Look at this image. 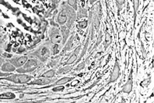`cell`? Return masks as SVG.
<instances>
[{"mask_svg":"<svg viewBox=\"0 0 154 103\" xmlns=\"http://www.w3.org/2000/svg\"><path fill=\"white\" fill-rule=\"evenodd\" d=\"M43 63L39 62L38 59H27V61L25 63V64L22 67H20L16 69V72L19 74H27V73H31L34 72V70L40 67L42 65Z\"/></svg>","mask_w":154,"mask_h":103,"instance_id":"cell-1","label":"cell"},{"mask_svg":"<svg viewBox=\"0 0 154 103\" xmlns=\"http://www.w3.org/2000/svg\"><path fill=\"white\" fill-rule=\"evenodd\" d=\"M32 77L27 75L25 74H10L9 76L6 77H0V80H6V81H11L13 83L15 84H27L29 81H31Z\"/></svg>","mask_w":154,"mask_h":103,"instance_id":"cell-2","label":"cell"},{"mask_svg":"<svg viewBox=\"0 0 154 103\" xmlns=\"http://www.w3.org/2000/svg\"><path fill=\"white\" fill-rule=\"evenodd\" d=\"M28 56L31 57H36L38 60L41 63H45L50 56V49L46 46H40L38 50L34 51V52H30Z\"/></svg>","mask_w":154,"mask_h":103,"instance_id":"cell-3","label":"cell"},{"mask_svg":"<svg viewBox=\"0 0 154 103\" xmlns=\"http://www.w3.org/2000/svg\"><path fill=\"white\" fill-rule=\"evenodd\" d=\"M63 9H65V12H66L68 17L67 22H66V27H67L69 29H70L76 19L75 9H72L71 6H69L66 4H63Z\"/></svg>","mask_w":154,"mask_h":103,"instance_id":"cell-4","label":"cell"},{"mask_svg":"<svg viewBox=\"0 0 154 103\" xmlns=\"http://www.w3.org/2000/svg\"><path fill=\"white\" fill-rule=\"evenodd\" d=\"M48 35L51 39V43L52 44H58V43L62 42V37L60 34V31L57 28V27H54L49 30L48 31Z\"/></svg>","mask_w":154,"mask_h":103,"instance_id":"cell-5","label":"cell"},{"mask_svg":"<svg viewBox=\"0 0 154 103\" xmlns=\"http://www.w3.org/2000/svg\"><path fill=\"white\" fill-rule=\"evenodd\" d=\"M27 59H28V56H14V57H12L11 59H9L8 61L9 63H11L16 68H20L24 65Z\"/></svg>","mask_w":154,"mask_h":103,"instance_id":"cell-6","label":"cell"},{"mask_svg":"<svg viewBox=\"0 0 154 103\" xmlns=\"http://www.w3.org/2000/svg\"><path fill=\"white\" fill-rule=\"evenodd\" d=\"M119 76H120V66H119L118 58H116L115 63H114V68H113V70H112L111 74V77H110L109 81H108L107 84L115 82L119 79Z\"/></svg>","mask_w":154,"mask_h":103,"instance_id":"cell-7","label":"cell"},{"mask_svg":"<svg viewBox=\"0 0 154 103\" xmlns=\"http://www.w3.org/2000/svg\"><path fill=\"white\" fill-rule=\"evenodd\" d=\"M57 81V79L51 78H45V77H40V78L36 79L34 81L28 82V85H48L50 84L53 83L54 81Z\"/></svg>","mask_w":154,"mask_h":103,"instance_id":"cell-8","label":"cell"},{"mask_svg":"<svg viewBox=\"0 0 154 103\" xmlns=\"http://www.w3.org/2000/svg\"><path fill=\"white\" fill-rule=\"evenodd\" d=\"M132 86H133V81H132V71L130 73L129 76H128L127 82L125 83V84L123 85L121 92H122L123 93L128 94V93H130V92H132Z\"/></svg>","mask_w":154,"mask_h":103,"instance_id":"cell-9","label":"cell"},{"mask_svg":"<svg viewBox=\"0 0 154 103\" xmlns=\"http://www.w3.org/2000/svg\"><path fill=\"white\" fill-rule=\"evenodd\" d=\"M73 40H74V36L72 35L71 37V38H69V40H68V41L66 42V44H65V45L64 46V48L62 49V51H61V53L59 54V56H58V57H60V56H63V55H65L67 51H70L72 49V45H73Z\"/></svg>","mask_w":154,"mask_h":103,"instance_id":"cell-10","label":"cell"},{"mask_svg":"<svg viewBox=\"0 0 154 103\" xmlns=\"http://www.w3.org/2000/svg\"><path fill=\"white\" fill-rule=\"evenodd\" d=\"M67 20H68V17H67V14H66V12H65V9L62 8V9L61 10L59 14H58V18H57V21H58V23L61 25V26H63L65 24H66Z\"/></svg>","mask_w":154,"mask_h":103,"instance_id":"cell-11","label":"cell"},{"mask_svg":"<svg viewBox=\"0 0 154 103\" xmlns=\"http://www.w3.org/2000/svg\"><path fill=\"white\" fill-rule=\"evenodd\" d=\"M1 69L2 72H6V73H12L16 70V67H14L11 63H9V61L6 63H2V67H1Z\"/></svg>","mask_w":154,"mask_h":103,"instance_id":"cell-12","label":"cell"},{"mask_svg":"<svg viewBox=\"0 0 154 103\" xmlns=\"http://www.w3.org/2000/svg\"><path fill=\"white\" fill-rule=\"evenodd\" d=\"M80 49H81V46H78V47L76 48V49H75V51H74L73 53L72 54L71 56L69 57V59H68L67 62H66V64H67V65L72 64V63L77 59V57H78V55L79 53V51H80Z\"/></svg>","mask_w":154,"mask_h":103,"instance_id":"cell-13","label":"cell"},{"mask_svg":"<svg viewBox=\"0 0 154 103\" xmlns=\"http://www.w3.org/2000/svg\"><path fill=\"white\" fill-rule=\"evenodd\" d=\"M69 29L66 26H62L61 27V34H62V45L65 44V42L67 41V39L69 38Z\"/></svg>","mask_w":154,"mask_h":103,"instance_id":"cell-14","label":"cell"},{"mask_svg":"<svg viewBox=\"0 0 154 103\" xmlns=\"http://www.w3.org/2000/svg\"><path fill=\"white\" fill-rule=\"evenodd\" d=\"M73 80V77H62V78L59 79V80H57L55 81V82L51 84V87L52 86H59V85H63V84H67L68 82L71 81Z\"/></svg>","mask_w":154,"mask_h":103,"instance_id":"cell-15","label":"cell"},{"mask_svg":"<svg viewBox=\"0 0 154 103\" xmlns=\"http://www.w3.org/2000/svg\"><path fill=\"white\" fill-rule=\"evenodd\" d=\"M15 98H16V95L13 92H6L3 94H0V100H2V99L10 100V99H14Z\"/></svg>","mask_w":154,"mask_h":103,"instance_id":"cell-16","label":"cell"},{"mask_svg":"<svg viewBox=\"0 0 154 103\" xmlns=\"http://www.w3.org/2000/svg\"><path fill=\"white\" fill-rule=\"evenodd\" d=\"M55 71L54 69H49L48 71L45 72L44 74L40 75V77H45V78H52L55 76Z\"/></svg>","mask_w":154,"mask_h":103,"instance_id":"cell-17","label":"cell"},{"mask_svg":"<svg viewBox=\"0 0 154 103\" xmlns=\"http://www.w3.org/2000/svg\"><path fill=\"white\" fill-rule=\"evenodd\" d=\"M133 4H134V24H136V21L137 12H138V6H139V0H133Z\"/></svg>","mask_w":154,"mask_h":103,"instance_id":"cell-18","label":"cell"},{"mask_svg":"<svg viewBox=\"0 0 154 103\" xmlns=\"http://www.w3.org/2000/svg\"><path fill=\"white\" fill-rule=\"evenodd\" d=\"M78 18H83V17H87V10L84 8L79 7V12H78Z\"/></svg>","mask_w":154,"mask_h":103,"instance_id":"cell-19","label":"cell"},{"mask_svg":"<svg viewBox=\"0 0 154 103\" xmlns=\"http://www.w3.org/2000/svg\"><path fill=\"white\" fill-rule=\"evenodd\" d=\"M111 44V34H110L109 33H106V36H105V49H106Z\"/></svg>","mask_w":154,"mask_h":103,"instance_id":"cell-20","label":"cell"},{"mask_svg":"<svg viewBox=\"0 0 154 103\" xmlns=\"http://www.w3.org/2000/svg\"><path fill=\"white\" fill-rule=\"evenodd\" d=\"M72 69V67L71 66H66V67H65L62 68V69H58V71L57 72V74H65V73H67V72H69L70 69Z\"/></svg>","mask_w":154,"mask_h":103,"instance_id":"cell-21","label":"cell"},{"mask_svg":"<svg viewBox=\"0 0 154 103\" xmlns=\"http://www.w3.org/2000/svg\"><path fill=\"white\" fill-rule=\"evenodd\" d=\"M68 4L70 6L74 9L75 10L77 9V2H78V0H67Z\"/></svg>","mask_w":154,"mask_h":103,"instance_id":"cell-22","label":"cell"},{"mask_svg":"<svg viewBox=\"0 0 154 103\" xmlns=\"http://www.w3.org/2000/svg\"><path fill=\"white\" fill-rule=\"evenodd\" d=\"M92 24L95 26V28H96L97 30H98L99 26H100V19H99V17L97 16V15L94 16V20H93Z\"/></svg>","mask_w":154,"mask_h":103,"instance_id":"cell-23","label":"cell"},{"mask_svg":"<svg viewBox=\"0 0 154 103\" xmlns=\"http://www.w3.org/2000/svg\"><path fill=\"white\" fill-rule=\"evenodd\" d=\"M89 41H90V38H87V41H86L85 43V45H84V48L83 49V51H82V54H81V56H80V59L83 57L84 55L86 54V51H87V48H88V46H89Z\"/></svg>","mask_w":154,"mask_h":103,"instance_id":"cell-24","label":"cell"},{"mask_svg":"<svg viewBox=\"0 0 154 103\" xmlns=\"http://www.w3.org/2000/svg\"><path fill=\"white\" fill-rule=\"evenodd\" d=\"M88 25V21L87 20H82L80 22H79L78 24V27L80 29H84L87 27Z\"/></svg>","mask_w":154,"mask_h":103,"instance_id":"cell-25","label":"cell"},{"mask_svg":"<svg viewBox=\"0 0 154 103\" xmlns=\"http://www.w3.org/2000/svg\"><path fill=\"white\" fill-rule=\"evenodd\" d=\"M59 45L58 44H55L53 45V47L51 49V52H52V55H57V54L59 52Z\"/></svg>","mask_w":154,"mask_h":103,"instance_id":"cell-26","label":"cell"},{"mask_svg":"<svg viewBox=\"0 0 154 103\" xmlns=\"http://www.w3.org/2000/svg\"><path fill=\"white\" fill-rule=\"evenodd\" d=\"M13 51H16V53L18 54H23L27 51V49L24 47H23V46H20V47L16 49V50H13Z\"/></svg>","mask_w":154,"mask_h":103,"instance_id":"cell-27","label":"cell"},{"mask_svg":"<svg viewBox=\"0 0 154 103\" xmlns=\"http://www.w3.org/2000/svg\"><path fill=\"white\" fill-rule=\"evenodd\" d=\"M85 66H86V61L85 62H83V63H79V64L76 67V68L75 69V70L77 72L80 71V70H82V69H83L84 68H85Z\"/></svg>","mask_w":154,"mask_h":103,"instance_id":"cell-28","label":"cell"},{"mask_svg":"<svg viewBox=\"0 0 154 103\" xmlns=\"http://www.w3.org/2000/svg\"><path fill=\"white\" fill-rule=\"evenodd\" d=\"M102 32H100V34H99V36H98V39H97V41L96 42V45H95V46H94V48H93V49H95L97 46H98V45L100 44V43L101 42V41H102Z\"/></svg>","mask_w":154,"mask_h":103,"instance_id":"cell-29","label":"cell"},{"mask_svg":"<svg viewBox=\"0 0 154 103\" xmlns=\"http://www.w3.org/2000/svg\"><path fill=\"white\" fill-rule=\"evenodd\" d=\"M140 43H141V50H142V53H143V56L144 58H146V51H145V49H144V46H143V44L142 42V41L140 40Z\"/></svg>","mask_w":154,"mask_h":103,"instance_id":"cell-30","label":"cell"},{"mask_svg":"<svg viewBox=\"0 0 154 103\" xmlns=\"http://www.w3.org/2000/svg\"><path fill=\"white\" fill-rule=\"evenodd\" d=\"M48 26V22L46 20H42L41 22V27H42V32H45V30H46V27Z\"/></svg>","mask_w":154,"mask_h":103,"instance_id":"cell-31","label":"cell"},{"mask_svg":"<svg viewBox=\"0 0 154 103\" xmlns=\"http://www.w3.org/2000/svg\"><path fill=\"white\" fill-rule=\"evenodd\" d=\"M2 56L5 59H11L13 57V55L8 52H4V53H2Z\"/></svg>","mask_w":154,"mask_h":103,"instance_id":"cell-32","label":"cell"},{"mask_svg":"<svg viewBox=\"0 0 154 103\" xmlns=\"http://www.w3.org/2000/svg\"><path fill=\"white\" fill-rule=\"evenodd\" d=\"M125 0H116V4L118 6V7L121 8V7L122 6L124 3H125Z\"/></svg>","mask_w":154,"mask_h":103,"instance_id":"cell-33","label":"cell"},{"mask_svg":"<svg viewBox=\"0 0 154 103\" xmlns=\"http://www.w3.org/2000/svg\"><path fill=\"white\" fill-rule=\"evenodd\" d=\"M150 83V78H147L141 83V86H148V84Z\"/></svg>","mask_w":154,"mask_h":103,"instance_id":"cell-34","label":"cell"},{"mask_svg":"<svg viewBox=\"0 0 154 103\" xmlns=\"http://www.w3.org/2000/svg\"><path fill=\"white\" fill-rule=\"evenodd\" d=\"M58 63V59H54V60H52L51 62V63L48 64V66L49 67H55V66H56V64Z\"/></svg>","mask_w":154,"mask_h":103,"instance_id":"cell-35","label":"cell"},{"mask_svg":"<svg viewBox=\"0 0 154 103\" xmlns=\"http://www.w3.org/2000/svg\"><path fill=\"white\" fill-rule=\"evenodd\" d=\"M10 73H6V72H0V77H8L10 75Z\"/></svg>","mask_w":154,"mask_h":103,"instance_id":"cell-36","label":"cell"},{"mask_svg":"<svg viewBox=\"0 0 154 103\" xmlns=\"http://www.w3.org/2000/svg\"><path fill=\"white\" fill-rule=\"evenodd\" d=\"M2 50H0V67H2V63H4L5 62V60H4V59L3 58H2V56H1V55H2Z\"/></svg>","mask_w":154,"mask_h":103,"instance_id":"cell-37","label":"cell"},{"mask_svg":"<svg viewBox=\"0 0 154 103\" xmlns=\"http://www.w3.org/2000/svg\"><path fill=\"white\" fill-rule=\"evenodd\" d=\"M64 90V87H55L53 88V92H61V91H63Z\"/></svg>","mask_w":154,"mask_h":103,"instance_id":"cell-38","label":"cell"},{"mask_svg":"<svg viewBox=\"0 0 154 103\" xmlns=\"http://www.w3.org/2000/svg\"><path fill=\"white\" fill-rule=\"evenodd\" d=\"M1 43H2V40L0 39V44H1Z\"/></svg>","mask_w":154,"mask_h":103,"instance_id":"cell-39","label":"cell"},{"mask_svg":"<svg viewBox=\"0 0 154 103\" xmlns=\"http://www.w3.org/2000/svg\"><path fill=\"white\" fill-rule=\"evenodd\" d=\"M143 1H145V0H143Z\"/></svg>","mask_w":154,"mask_h":103,"instance_id":"cell-40","label":"cell"}]
</instances>
